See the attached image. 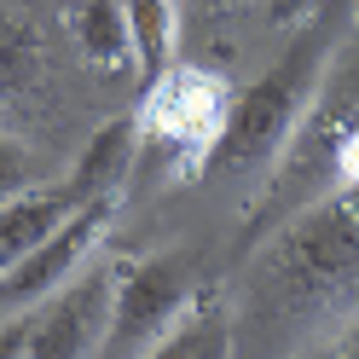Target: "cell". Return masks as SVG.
I'll list each match as a JSON object with an SVG mask.
<instances>
[{
  "instance_id": "cell-4",
  "label": "cell",
  "mask_w": 359,
  "mask_h": 359,
  "mask_svg": "<svg viewBox=\"0 0 359 359\" xmlns=\"http://www.w3.org/2000/svg\"><path fill=\"white\" fill-rule=\"evenodd\" d=\"M110 290L116 273L110 266H87L70 284H58L53 296H41L35 307L6 313L0 325V353H24V359H81L104 348L110 325Z\"/></svg>"
},
{
  "instance_id": "cell-1",
  "label": "cell",
  "mask_w": 359,
  "mask_h": 359,
  "mask_svg": "<svg viewBox=\"0 0 359 359\" xmlns=\"http://www.w3.org/2000/svg\"><path fill=\"white\" fill-rule=\"evenodd\" d=\"M336 35H342L336 18L307 24V29L278 53L273 70H261L243 93H232L226 128H220L215 151L203 156V168H197L203 186L238 191V186H250V180L273 174V163L290 151V140L302 133L313 99H319V81H325L330 58H336Z\"/></svg>"
},
{
  "instance_id": "cell-10",
  "label": "cell",
  "mask_w": 359,
  "mask_h": 359,
  "mask_svg": "<svg viewBox=\"0 0 359 359\" xmlns=\"http://www.w3.org/2000/svg\"><path fill=\"white\" fill-rule=\"evenodd\" d=\"M156 353H168V359H226L232 353V313L220 302V290L197 284Z\"/></svg>"
},
{
  "instance_id": "cell-13",
  "label": "cell",
  "mask_w": 359,
  "mask_h": 359,
  "mask_svg": "<svg viewBox=\"0 0 359 359\" xmlns=\"http://www.w3.org/2000/svg\"><path fill=\"white\" fill-rule=\"evenodd\" d=\"M24 186H35L29 180V156H24V145H18L6 128H0V203H6L12 191H24Z\"/></svg>"
},
{
  "instance_id": "cell-7",
  "label": "cell",
  "mask_w": 359,
  "mask_h": 359,
  "mask_svg": "<svg viewBox=\"0 0 359 359\" xmlns=\"http://www.w3.org/2000/svg\"><path fill=\"white\" fill-rule=\"evenodd\" d=\"M133 163H140V116H116L81 145L64 186H70L76 203H104V197L116 203V191L133 180Z\"/></svg>"
},
{
  "instance_id": "cell-8",
  "label": "cell",
  "mask_w": 359,
  "mask_h": 359,
  "mask_svg": "<svg viewBox=\"0 0 359 359\" xmlns=\"http://www.w3.org/2000/svg\"><path fill=\"white\" fill-rule=\"evenodd\" d=\"M81 203L70 197V186H24L12 191L6 203H0V273H6L12 261H24L35 243H47L64 220H70Z\"/></svg>"
},
{
  "instance_id": "cell-6",
  "label": "cell",
  "mask_w": 359,
  "mask_h": 359,
  "mask_svg": "<svg viewBox=\"0 0 359 359\" xmlns=\"http://www.w3.org/2000/svg\"><path fill=\"white\" fill-rule=\"evenodd\" d=\"M110 215H116V203H110V197H104V203H81L47 243H35L24 261H12L6 273H0V313L35 307L41 296H53L58 284H70V278L81 273V261L99 250Z\"/></svg>"
},
{
  "instance_id": "cell-11",
  "label": "cell",
  "mask_w": 359,
  "mask_h": 359,
  "mask_svg": "<svg viewBox=\"0 0 359 359\" xmlns=\"http://www.w3.org/2000/svg\"><path fill=\"white\" fill-rule=\"evenodd\" d=\"M128 41H133V70L145 81H156L174 64V47H180L174 0H128Z\"/></svg>"
},
{
  "instance_id": "cell-9",
  "label": "cell",
  "mask_w": 359,
  "mask_h": 359,
  "mask_svg": "<svg viewBox=\"0 0 359 359\" xmlns=\"http://www.w3.org/2000/svg\"><path fill=\"white\" fill-rule=\"evenodd\" d=\"M58 18L70 29L76 53L93 70L116 76L133 64V41H128V0H58Z\"/></svg>"
},
{
  "instance_id": "cell-12",
  "label": "cell",
  "mask_w": 359,
  "mask_h": 359,
  "mask_svg": "<svg viewBox=\"0 0 359 359\" xmlns=\"http://www.w3.org/2000/svg\"><path fill=\"white\" fill-rule=\"evenodd\" d=\"M41 70V47H35V29L18 18L12 6H0V104L18 99Z\"/></svg>"
},
{
  "instance_id": "cell-5",
  "label": "cell",
  "mask_w": 359,
  "mask_h": 359,
  "mask_svg": "<svg viewBox=\"0 0 359 359\" xmlns=\"http://www.w3.org/2000/svg\"><path fill=\"white\" fill-rule=\"evenodd\" d=\"M197 290V255L191 250H163L133 261L128 273H116L110 290V325H104V348L99 353H156L168 325L180 319V307Z\"/></svg>"
},
{
  "instance_id": "cell-2",
  "label": "cell",
  "mask_w": 359,
  "mask_h": 359,
  "mask_svg": "<svg viewBox=\"0 0 359 359\" xmlns=\"http://www.w3.org/2000/svg\"><path fill=\"white\" fill-rule=\"evenodd\" d=\"M266 290L284 307H330L359 290V186L302 209L261 261Z\"/></svg>"
},
{
  "instance_id": "cell-3",
  "label": "cell",
  "mask_w": 359,
  "mask_h": 359,
  "mask_svg": "<svg viewBox=\"0 0 359 359\" xmlns=\"http://www.w3.org/2000/svg\"><path fill=\"white\" fill-rule=\"evenodd\" d=\"M226 81L215 70H197V64H168L156 81H145V104H140V145L163 151L180 163V174L203 168V156L215 151L220 128H226Z\"/></svg>"
}]
</instances>
